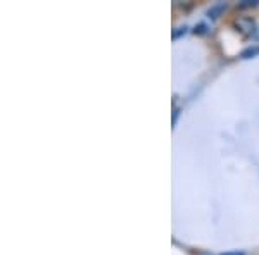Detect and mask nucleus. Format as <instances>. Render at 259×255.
I'll use <instances>...</instances> for the list:
<instances>
[{"instance_id":"f257e3e1","label":"nucleus","mask_w":259,"mask_h":255,"mask_svg":"<svg viewBox=\"0 0 259 255\" xmlns=\"http://www.w3.org/2000/svg\"><path fill=\"white\" fill-rule=\"evenodd\" d=\"M233 26H235V30L242 33L244 36H252L254 33H256V21L252 18H247V16L237 18L233 21Z\"/></svg>"},{"instance_id":"f03ea898","label":"nucleus","mask_w":259,"mask_h":255,"mask_svg":"<svg viewBox=\"0 0 259 255\" xmlns=\"http://www.w3.org/2000/svg\"><path fill=\"white\" fill-rule=\"evenodd\" d=\"M225 9H227V4H216V6H212L211 9H209V12H207V16H209L211 19H218L220 18V14L223 12Z\"/></svg>"},{"instance_id":"7ed1b4c3","label":"nucleus","mask_w":259,"mask_h":255,"mask_svg":"<svg viewBox=\"0 0 259 255\" xmlns=\"http://www.w3.org/2000/svg\"><path fill=\"white\" fill-rule=\"evenodd\" d=\"M256 54H259V47H254V48L250 47V48L242 52V59H250V57H254Z\"/></svg>"},{"instance_id":"20e7f679","label":"nucleus","mask_w":259,"mask_h":255,"mask_svg":"<svg viewBox=\"0 0 259 255\" xmlns=\"http://www.w3.org/2000/svg\"><path fill=\"white\" fill-rule=\"evenodd\" d=\"M259 4V0H244V2L239 4L240 9H249V7H256Z\"/></svg>"},{"instance_id":"39448f33","label":"nucleus","mask_w":259,"mask_h":255,"mask_svg":"<svg viewBox=\"0 0 259 255\" xmlns=\"http://www.w3.org/2000/svg\"><path fill=\"white\" fill-rule=\"evenodd\" d=\"M185 31H187L185 26H183V28H177V31H173V38H178L180 35H185Z\"/></svg>"},{"instance_id":"423d86ee","label":"nucleus","mask_w":259,"mask_h":255,"mask_svg":"<svg viewBox=\"0 0 259 255\" xmlns=\"http://www.w3.org/2000/svg\"><path fill=\"white\" fill-rule=\"evenodd\" d=\"M195 33H199V35H204V33H206V26H204V24H199V26H195Z\"/></svg>"},{"instance_id":"0eeeda50","label":"nucleus","mask_w":259,"mask_h":255,"mask_svg":"<svg viewBox=\"0 0 259 255\" xmlns=\"http://www.w3.org/2000/svg\"><path fill=\"white\" fill-rule=\"evenodd\" d=\"M221 255H245V253H244V252H239V250H232V252L221 253Z\"/></svg>"},{"instance_id":"6e6552de","label":"nucleus","mask_w":259,"mask_h":255,"mask_svg":"<svg viewBox=\"0 0 259 255\" xmlns=\"http://www.w3.org/2000/svg\"><path fill=\"white\" fill-rule=\"evenodd\" d=\"M178 112H180V111H178V109H175V114H173V124H175V123H177V118H178Z\"/></svg>"}]
</instances>
